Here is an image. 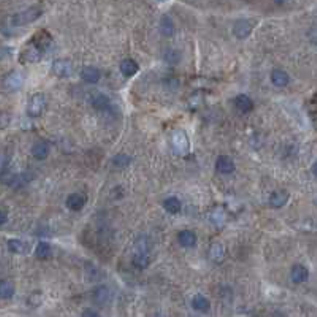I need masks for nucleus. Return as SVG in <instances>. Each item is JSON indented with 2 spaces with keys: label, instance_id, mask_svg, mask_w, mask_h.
Listing matches in <instances>:
<instances>
[{
  "label": "nucleus",
  "instance_id": "15",
  "mask_svg": "<svg viewBox=\"0 0 317 317\" xmlns=\"http://www.w3.org/2000/svg\"><path fill=\"white\" fill-rule=\"evenodd\" d=\"M86 204V197L82 194H72L67 198V208L72 211H81Z\"/></svg>",
  "mask_w": 317,
  "mask_h": 317
},
{
  "label": "nucleus",
  "instance_id": "25",
  "mask_svg": "<svg viewBox=\"0 0 317 317\" xmlns=\"http://www.w3.org/2000/svg\"><path fill=\"white\" fill-rule=\"evenodd\" d=\"M164 208H165L166 212H170V214H178V212H181L182 204H181V200L180 198L170 197V198H166L164 202Z\"/></svg>",
  "mask_w": 317,
  "mask_h": 317
},
{
  "label": "nucleus",
  "instance_id": "9",
  "mask_svg": "<svg viewBox=\"0 0 317 317\" xmlns=\"http://www.w3.org/2000/svg\"><path fill=\"white\" fill-rule=\"evenodd\" d=\"M92 300L98 306H105L111 300V292L106 286H98L94 292H92Z\"/></svg>",
  "mask_w": 317,
  "mask_h": 317
},
{
  "label": "nucleus",
  "instance_id": "27",
  "mask_svg": "<svg viewBox=\"0 0 317 317\" xmlns=\"http://www.w3.org/2000/svg\"><path fill=\"white\" fill-rule=\"evenodd\" d=\"M26 182H27L26 174H12L10 180H5V184H8L13 189H21L22 186H26Z\"/></svg>",
  "mask_w": 317,
  "mask_h": 317
},
{
  "label": "nucleus",
  "instance_id": "3",
  "mask_svg": "<svg viewBox=\"0 0 317 317\" xmlns=\"http://www.w3.org/2000/svg\"><path fill=\"white\" fill-rule=\"evenodd\" d=\"M135 254H134V258H132V264L135 268H140V270H144L148 268L149 265H151V256H149V248L146 243H143L142 241H138L136 246H135Z\"/></svg>",
  "mask_w": 317,
  "mask_h": 317
},
{
  "label": "nucleus",
  "instance_id": "20",
  "mask_svg": "<svg viewBox=\"0 0 317 317\" xmlns=\"http://www.w3.org/2000/svg\"><path fill=\"white\" fill-rule=\"evenodd\" d=\"M235 105L240 113H250L254 110V102L250 100L248 96H238L235 100Z\"/></svg>",
  "mask_w": 317,
  "mask_h": 317
},
{
  "label": "nucleus",
  "instance_id": "34",
  "mask_svg": "<svg viewBox=\"0 0 317 317\" xmlns=\"http://www.w3.org/2000/svg\"><path fill=\"white\" fill-rule=\"evenodd\" d=\"M273 2L276 4V5H286L288 0H273Z\"/></svg>",
  "mask_w": 317,
  "mask_h": 317
},
{
  "label": "nucleus",
  "instance_id": "6",
  "mask_svg": "<svg viewBox=\"0 0 317 317\" xmlns=\"http://www.w3.org/2000/svg\"><path fill=\"white\" fill-rule=\"evenodd\" d=\"M22 82H24L22 74L20 72H12V73H8L5 76V80H4V88L8 92H14V90L22 88Z\"/></svg>",
  "mask_w": 317,
  "mask_h": 317
},
{
  "label": "nucleus",
  "instance_id": "14",
  "mask_svg": "<svg viewBox=\"0 0 317 317\" xmlns=\"http://www.w3.org/2000/svg\"><path fill=\"white\" fill-rule=\"evenodd\" d=\"M50 151H51V148H50L48 142H38L32 146V154L36 160H44V158H48Z\"/></svg>",
  "mask_w": 317,
  "mask_h": 317
},
{
  "label": "nucleus",
  "instance_id": "7",
  "mask_svg": "<svg viewBox=\"0 0 317 317\" xmlns=\"http://www.w3.org/2000/svg\"><path fill=\"white\" fill-rule=\"evenodd\" d=\"M252 29H254L252 22L248 21V20H241V21H236L235 26H233V35L240 40H244L250 34H252Z\"/></svg>",
  "mask_w": 317,
  "mask_h": 317
},
{
  "label": "nucleus",
  "instance_id": "32",
  "mask_svg": "<svg viewBox=\"0 0 317 317\" xmlns=\"http://www.w3.org/2000/svg\"><path fill=\"white\" fill-rule=\"evenodd\" d=\"M8 220V211L6 208H2V219H0V226H5Z\"/></svg>",
  "mask_w": 317,
  "mask_h": 317
},
{
  "label": "nucleus",
  "instance_id": "10",
  "mask_svg": "<svg viewBox=\"0 0 317 317\" xmlns=\"http://www.w3.org/2000/svg\"><path fill=\"white\" fill-rule=\"evenodd\" d=\"M52 73L59 78H67L72 74V64L68 60L59 59L52 64Z\"/></svg>",
  "mask_w": 317,
  "mask_h": 317
},
{
  "label": "nucleus",
  "instance_id": "13",
  "mask_svg": "<svg viewBox=\"0 0 317 317\" xmlns=\"http://www.w3.org/2000/svg\"><path fill=\"white\" fill-rule=\"evenodd\" d=\"M288 198H290L288 192H286V190H276V192L272 194V197H270V204H272V208L279 210V208L286 206Z\"/></svg>",
  "mask_w": 317,
  "mask_h": 317
},
{
  "label": "nucleus",
  "instance_id": "24",
  "mask_svg": "<svg viewBox=\"0 0 317 317\" xmlns=\"http://www.w3.org/2000/svg\"><path fill=\"white\" fill-rule=\"evenodd\" d=\"M92 106H94L97 111H108L111 108V102L106 96L97 94L94 98H92Z\"/></svg>",
  "mask_w": 317,
  "mask_h": 317
},
{
  "label": "nucleus",
  "instance_id": "16",
  "mask_svg": "<svg viewBox=\"0 0 317 317\" xmlns=\"http://www.w3.org/2000/svg\"><path fill=\"white\" fill-rule=\"evenodd\" d=\"M81 78L84 80L86 82H89V84H97V82L100 81V78H102V73L96 67H86V68H82V72H81Z\"/></svg>",
  "mask_w": 317,
  "mask_h": 317
},
{
  "label": "nucleus",
  "instance_id": "26",
  "mask_svg": "<svg viewBox=\"0 0 317 317\" xmlns=\"http://www.w3.org/2000/svg\"><path fill=\"white\" fill-rule=\"evenodd\" d=\"M14 296V286L12 281H2V284H0V298L2 300H12V298Z\"/></svg>",
  "mask_w": 317,
  "mask_h": 317
},
{
  "label": "nucleus",
  "instance_id": "33",
  "mask_svg": "<svg viewBox=\"0 0 317 317\" xmlns=\"http://www.w3.org/2000/svg\"><path fill=\"white\" fill-rule=\"evenodd\" d=\"M82 316H90V317H97V316H98V312H97V311H94V310H86L84 312H82Z\"/></svg>",
  "mask_w": 317,
  "mask_h": 317
},
{
  "label": "nucleus",
  "instance_id": "21",
  "mask_svg": "<svg viewBox=\"0 0 317 317\" xmlns=\"http://www.w3.org/2000/svg\"><path fill=\"white\" fill-rule=\"evenodd\" d=\"M192 308L195 311H198V312H208L210 308H211V303H210V300L206 296L195 295L194 300H192Z\"/></svg>",
  "mask_w": 317,
  "mask_h": 317
},
{
  "label": "nucleus",
  "instance_id": "19",
  "mask_svg": "<svg viewBox=\"0 0 317 317\" xmlns=\"http://www.w3.org/2000/svg\"><path fill=\"white\" fill-rule=\"evenodd\" d=\"M8 249L13 254H27L29 252V243H26L22 240H10L8 241Z\"/></svg>",
  "mask_w": 317,
  "mask_h": 317
},
{
  "label": "nucleus",
  "instance_id": "29",
  "mask_svg": "<svg viewBox=\"0 0 317 317\" xmlns=\"http://www.w3.org/2000/svg\"><path fill=\"white\" fill-rule=\"evenodd\" d=\"M130 162H132V158H130L127 154H118V156H114L113 160H111V164H113L116 168H126V166L130 165Z\"/></svg>",
  "mask_w": 317,
  "mask_h": 317
},
{
  "label": "nucleus",
  "instance_id": "31",
  "mask_svg": "<svg viewBox=\"0 0 317 317\" xmlns=\"http://www.w3.org/2000/svg\"><path fill=\"white\" fill-rule=\"evenodd\" d=\"M310 40H311L314 44H317V26L312 27V29L310 30Z\"/></svg>",
  "mask_w": 317,
  "mask_h": 317
},
{
  "label": "nucleus",
  "instance_id": "30",
  "mask_svg": "<svg viewBox=\"0 0 317 317\" xmlns=\"http://www.w3.org/2000/svg\"><path fill=\"white\" fill-rule=\"evenodd\" d=\"M180 59H181L180 51H176V50H166L165 51V60L170 65H176L180 62Z\"/></svg>",
  "mask_w": 317,
  "mask_h": 317
},
{
  "label": "nucleus",
  "instance_id": "5",
  "mask_svg": "<svg viewBox=\"0 0 317 317\" xmlns=\"http://www.w3.org/2000/svg\"><path fill=\"white\" fill-rule=\"evenodd\" d=\"M172 144H173V149L178 154L184 156L189 152V148H190V143H189V138L188 135H186V132H182V130H178V132L173 134V138H172Z\"/></svg>",
  "mask_w": 317,
  "mask_h": 317
},
{
  "label": "nucleus",
  "instance_id": "12",
  "mask_svg": "<svg viewBox=\"0 0 317 317\" xmlns=\"http://www.w3.org/2000/svg\"><path fill=\"white\" fill-rule=\"evenodd\" d=\"M272 82L276 86V88H287L288 84H290V76H288V73L281 70V68H276L273 70L272 73Z\"/></svg>",
  "mask_w": 317,
  "mask_h": 317
},
{
  "label": "nucleus",
  "instance_id": "4",
  "mask_svg": "<svg viewBox=\"0 0 317 317\" xmlns=\"http://www.w3.org/2000/svg\"><path fill=\"white\" fill-rule=\"evenodd\" d=\"M46 105H48V102H46L44 94H35L29 102V106H27V114L30 118H38L44 113Z\"/></svg>",
  "mask_w": 317,
  "mask_h": 317
},
{
  "label": "nucleus",
  "instance_id": "28",
  "mask_svg": "<svg viewBox=\"0 0 317 317\" xmlns=\"http://www.w3.org/2000/svg\"><path fill=\"white\" fill-rule=\"evenodd\" d=\"M35 254H36V258H40V260L48 258L51 256V246H50V243H46V241H42V243H38Z\"/></svg>",
  "mask_w": 317,
  "mask_h": 317
},
{
  "label": "nucleus",
  "instance_id": "11",
  "mask_svg": "<svg viewBox=\"0 0 317 317\" xmlns=\"http://www.w3.org/2000/svg\"><path fill=\"white\" fill-rule=\"evenodd\" d=\"M290 278L295 284H303L310 279V270L304 265H294L290 272Z\"/></svg>",
  "mask_w": 317,
  "mask_h": 317
},
{
  "label": "nucleus",
  "instance_id": "23",
  "mask_svg": "<svg viewBox=\"0 0 317 317\" xmlns=\"http://www.w3.org/2000/svg\"><path fill=\"white\" fill-rule=\"evenodd\" d=\"M160 32H162V35H165V36H173L174 35V32H176V26H174V22H173V20L170 16H164L162 20H160Z\"/></svg>",
  "mask_w": 317,
  "mask_h": 317
},
{
  "label": "nucleus",
  "instance_id": "35",
  "mask_svg": "<svg viewBox=\"0 0 317 317\" xmlns=\"http://www.w3.org/2000/svg\"><path fill=\"white\" fill-rule=\"evenodd\" d=\"M312 174L317 178V160L314 162V165H312Z\"/></svg>",
  "mask_w": 317,
  "mask_h": 317
},
{
  "label": "nucleus",
  "instance_id": "22",
  "mask_svg": "<svg viewBox=\"0 0 317 317\" xmlns=\"http://www.w3.org/2000/svg\"><path fill=\"white\" fill-rule=\"evenodd\" d=\"M224 257H226V249L220 243H214L210 249V258L214 264H220L224 262Z\"/></svg>",
  "mask_w": 317,
  "mask_h": 317
},
{
  "label": "nucleus",
  "instance_id": "1",
  "mask_svg": "<svg viewBox=\"0 0 317 317\" xmlns=\"http://www.w3.org/2000/svg\"><path fill=\"white\" fill-rule=\"evenodd\" d=\"M52 38L48 32H38L34 38L24 46V50L21 52V62H27V64H35L40 62L43 59V56L48 50V46L51 44Z\"/></svg>",
  "mask_w": 317,
  "mask_h": 317
},
{
  "label": "nucleus",
  "instance_id": "18",
  "mask_svg": "<svg viewBox=\"0 0 317 317\" xmlns=\"http://www.w3.org/2000/svg\"><path fill=\"white\" fill-rule=\"evenodd\" d=\"M138 70H140V67L134 59H126V60L120 62V73L127 78L135 76V74L138 73Z\"/></svg>",
  "mask_w": 317,
  "mask_h": 317
},
{
  "label": "nucleus",
  "instance_id": "2",
  "mask_svg": "<svg viewBox=\"0 0 317 317\" xmlns=\"http://www.w3.org/2000/svg\"><path fill=\"white\" fill-rule=\"evenodd\" d=\"M43 10L40 6H32V8H27L26 12H21V13H16L13 18H12V24L16 26V27H22V26H27V24H32L35 22L38 18L42 16Z\"/></svg>",
  "mask_w": 317,
  "mask_h": 317
},
{
  "label": "nucleus",
  "instance_id": "17",
  "mask_svg": "<svg viewBox=\"0 0 317 317\" xmlns=\"http://www.w3.org/2000/svg\"><path fill=\"white\" fill-rule=\"evenodd\" d=\"M178 241L182 248H194L197 244V235L192 230H182L178 235Z\"/></svg>",
  "mask_w": 317,
  "mask_h": 317
},
{
  "label": "nucleus",
  "instance_id": "8",
  "mask_svg": "<svg viewBox=\"0 0 317 317\" xmlns=\"http://www.w3.org/2000/svg\"><path fill=\"white\" fill-rule=\"evenodd\" d=\"M216 170L220 174H232L235 172V162L228 156H219L216 160Z\"/></svg>",
  "mask_w": 317,
  "mask_h": 317
}]
</instances>
